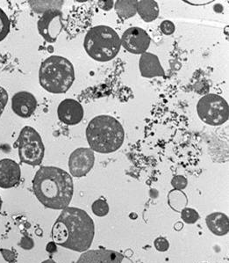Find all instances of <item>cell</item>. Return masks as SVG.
Listing matches in <instances>:
<instances>
[{"instance_id": "obj_22", "label": "cell", "mask_w": 229, "mask_h": 263, "mask_svg": "<svg viewBox=\"0 0 229 263\" xmlns=\"http://www.w3.org/2000/svg\"><path fill=\"white\" fill-rule=\"evenodd\" d=\"M11 28L9 18L6 15L2 8H0V43L6 39L8 35Z\"/></svg>"}, {"instance_id": "obj_17", "label": "cell", "mask_w": 229, "mask_h": 263, "mask_svg": "<svg viewBox=\"0 0 229 263\" xmlns=\"http://www.w3.org/2000/svg\"><path fill=\"white\" fill-rule=\"evenodd\" d=\"M137 12L144 22H153L159 15L158 4L154 0L137 1Z\"/></svg>"}, {"instance_id": "obj_33", "label": "cell", "mask_w": 229, "mask_h": 263, "mask_svg": "<svg viewBox=\"0 0 229 263\" xmlns=\"http://www.w3.org/2000/svg\"><path fill=\"white\" fill-rule=\"evenodd\" d=\"M203 263H206V262H203Z\"/></svg>"}, {"instance_id": "obj_11", "label": "cell", "mask_w": 229, "mask_h": 263, "mask_svg": "<svg viewBox=\"0 0 229 263\" xmlns=\"http://www.w3.org/2000/svg\"><path fill=\"white\" fill-rule=\"evenodd\" d=\"M85 111L79 101L65 99L57 107V116L61 123L66 125H76L81 123Z\"/></svg>"}, {"instance_id": "obj_1", "label": "cell", "mask_w": 229, "mask_h": 263, "mask_svg": "<svg viewBox=\"0 0 229 263\" xmlns=\"http://www.w3.org/2000/svg\"><path fill=\"white\" fill-rule=\"evenodd\" d=\"M94 235V222L81 209L67 207L61 210L53 226L52 239L55 245L82 254L92 247Z\"/></svg>"}, {"instance_id": "obj_19", "label": "cell", "mask_w": 229, "mask_h": 263, "mask_svg": "<svg viewBox=\"0 0 229 263\" xmlns=\"http://www.w3.org/2000/svg\"><path fill=\"white\" fill-rule=\"evenodd\" d=\"M168 203L173 211L181 212L183 209L186 208L188 204V198L186 195L182 190H173L170 191L168 195Z\"/></svg>"}, {"instance_id": "obj_2", "label": "cell", "mask_w": 229, "mask_h": 263, "mask_svg": "<svg viewBox=\"0 0 229 263\" xmlns=\"http://www.w3.org/2000/svg\"><path fill=\"white\" fill-rule=\"evenodd\" d=\"M33 190L38 201L46 208L64 210L73 197V180L59 167L41 166L34 175Z\"/></svg>"}, {"instance_id": "obj_5", "label": "cell", "mask_w": 229, "mask_h": 263, "mask_svg": "<svg viewBox=\"0 0 229 263\" xmlns=\"http://www.w3.org/2000/svg\"><path fill=\"white\" fill-rule=\"evenodd\" d=\"M84 48L95 61L109 62L119 54L121 43L116 31L108 26H96L87 32Z\"/></svg>"}, {"instance_id": "obj_4", "label": "cell", "mask_w": 229, "mask_h": 263, "mask_svg": "<svg viewBox=\"0 0 229 263\" xmlns=\"http://www.w3.org/2000/svg\"><path fill=\"white\" fill-rule=\"evenodd\" d=\"M75 80V70L70 60L60 55L45 59L39 70L40 85L47 92L60 95L69 91Z\"/></svg>"}, {"instance_id": "obj_20", "label": "cell", "mask_w": 229, "mask_h": 263, "mask_svg": "<svg viewBox=\"0 0 229 263\" xmlns=\"http://www.w3.org/2000/svg\"><path fill=\"white\" fill-rule=\"evenodd\" d=\"M29 6L34 12L37 13H44V12L52 11V10H61V6H64L65 1L63 0H54V1H28Z\"/></svg>"}, {"instance_id": "obj_27", "label": "cell", "mask_w": 229, "mask_h": 263, "mask_svg": "<svg viewBox=\"0 0 229 263\" xmlns=\"http://www.w3.org/2000/svg\"><path fill=\"white\" fill-rule=\"evenodd\" d=\"M160 29L162 31V34L171 35L176 30V27H175L174 23L171 21H163L160 25Z\"/></svg>"}, {"instance_id": "obj_21", "label": "cell", "mask_w": 229, "mask_h": 263, "mask_svg": "<svg viewBox=\"0 0 229 263\" xmlns=\"http://www.w3.org/2000/svg\"><path fill=\"white\" fill-rule=\"evenodd\" d=\"M92 211L97 217H106L109 213V205L106 200L98 199L92 203Z\"/></svg>"}, {"instance_id": "obj_26", "label": "cell", "mask_w": 229, "mask_h": 263, "mask_svg": "<svg viewBox=\"0 0 229 263\" xmlns=\"http://www.w3.org/2000/svg\"><path fill=\"white\" fill-rule=\"evenodd\" d=\"M154 246L156 250L159 252H166L170 248V242L168 239L163 237H158L155 239Z\"/></svg>"}, {"instance_id": "obj_10", "label": "cell", "mask_w": 229, "mask_h": 263, "mask_svg": "<svg viewBox=\"0 0 229 263\" xmlns=\"http://www.w3.org/2000/svg\"><path fill=\"white\" fill-rule=\"evenodd\" d=\"M95 163L94 152L91 148H77L69 159V170L74 177L81 178L88 175Z\"/></svg>"}, {"instance_id": "obj_15", "label": "cell", "mask_w": 229, "mask_h": 263, "mask_svg": "<svg viewBox=\"0 0 229 263\" xmlns=\"http://www.w3.org/2000/svg\"><path fill=\"white\" fill-rule=\"evenodd\" d=\"M139 69L141 76L147 79L166 76L158 57L152 53L145 52L141 55Z\"/></svg>"}, {"instance_id": "obj_12", "label": "cell", "mask_w": 229, "mask_h": 263, "mask_svg": "<svg viewBox=\"0 0 229 263\" xmlns=\"http://www.w3.org/2000/svg\"><path fill=\"white\" fill-rule=\"evenodd\" d=\"M22 178V170L18 163L10 159L0 160V187L12 189L16 187Z\"/></svg>"}, {"instance_id": "obj_29", "label": "cell", "mask_w": 229, "mask_h": 263, "mask_svg": "<svg viewBox=\"0 0 229 263\" xmlns=\"http://www.w3.org/2000/svg\"><path fill=\"white\" fill-rule=\"evenodd\" d=\"M7 101H8V93L6 92V89L0 86V117L5 110Z\"/></svg>"}, {"instance_id": "obj_28", "label": "cell", "mask_w": 229, "mask_h": 263, "mask_svg": "<svg viewBox=\"0 0 229 263\" xmlns=\"http://www.w3.org/2000/svg\"><path fill=\"white\" fill-rule=\"evenodd\" d=\"M18 246L24 250H31L34 247V239L28 235H23L20 241L18 242Z\"/></svg>"}, {"instance_id": "obj_32", "label": "cell", "mask_w": 229, "mask_h": 263, "mask_svg": "<svg viewBox=\"0 0 229 263\" xmlns=\"http://www.w3.org/2000/svg\"><path fill=\"white\" fill-rule=\"evenodd\" d=\"M2 204H3V201H2V198L0 196V211H1V208H2Z\"/></svg>"}, {"instance_id": "obj_16", "label": "cell", "mask_w": 229, "mask_h": 263, "mask_svg": "<svg viewBox=\"0 0 229 263\" xmlns=\"http://www.w3.org/2000/svg\"><path fill=\"white\" fill-rule=\"evenodd\" d=\"M208 229L216 236H225L229 232V219L227 215L222 212H214L205 218Z\"/></svg>"}, {"instance_id": "obj_9", "label": "cell", "mask_w": 229, "mask_h": 263, "mask_svg": "<svg viewBox=\"0 0 229 263\" xmlns=\"http://www.w3.org/2000/svg\"><path fill=\"white\" fill-rule=\"evenodd\" d=\"M151 38L146 31L138 27H132L123 33L120 38L121 46L129 52L142 55L150 48Z\"/></svg>"}, {"instance_id": "obj_25", "label": "cell", "mask_w": 229, "mask_h": 263, "mask_svg": "<svg viewBox=\"0 0 229 263\" xmlns=\"http://www.w3.org/2000/svg\"><path fill=\"white\" fill-rule=\"evenodd\" d=\"M0 254L7 263H16L18 259V254L15 250H11V249H6V248H1L0 249Z\"/></svg>"}, {"instance_id": "obj_3", "label": "cell", "mask_w": 229, "mask_h": 263, "mask_svg": "<svg viewBox=\"0 0 229 263\" xmlns=\"http://www.w3.org/2000/svg\"><path fill=\"white\" fill-rule=\"evenodd\" d=\"M86 138L93 152L102 154L115 153L122 146L125 132L119 121L107 115L94 117L86 129Z\"/></svg>"}, {"instance_id": "obj_13", "label": "cell", "mask_w": 229, "mask_h": 263, "mask_svg": "<svg viewBox=\"0 0 229 263\" xmlns=\"http://www.w3.org/2000/svg\"><path fill=\"white\" fill-rule=\"evenodd\" d=\"M36 99L31 92L22 91L12 96V111L18 117L28 118L36 110Z\"/></svg>"}, {"instance_id": "obj_23", "label": "cell", "mask_w": 229, "mask_h": 263, "mask_svg": "<svg viewBox=\"0 0 229 263\" xmlns=\"http://www.w3.org/2000/svg\"><path fill=\"white\" fill-rule=\"evenodd\" d=\"M181 218L183 222L188 224H193L197 223L199 219V214L198 211L192 208H184L181 211Z\"/></svg>"}, {"instance_id": "obj_18", "label": "cell", "mask_w": 229, "mask_h": 263, "mask_svg": "<svg viewBox=\"0 0 229 263\" xmlns=\"http://www.w3.org/2000/svg\"><path fill=\"white\" fill-rule=\"evenodd\" d=\"M114 8L119 17L130 18L137 13V1L136 0H118L114 4Z\"/></svg>"}, {"instance_id": "obj_8", "label": "cell", "mask_w": 229, "mask_h": 263, "mask_svg": "<svg viewBox=\"0 0 229 263\" xmlns=\"http://www.w3.org/2000/svg\"><path fill=\"white\" fill-rule=\"evenodd\" d=\"M37 27L39 34L44 40L49 43H55L65 28L63 22V12L59 10L44 12L39 18Z\"/></svg>"}, {"instance_id": "obj_6", "label": "cell", "mask_w": 229, "mask_h": 263, "mask_svg": "<svg viewBox=\"0 0 229 263\" xmlns=\"http://www.w3.org/2000/svg\"><path fill=\"white\" fill-rule=\"evenodd\" d=\"M20 162L36 166L43 162L45 147L40 134L30 126H26L18 135L17 140Z\"/></svg>"}, {"instance_id": "obj_7", "label": "cell", "mask_w": 229, "mask_h": 263, "mask_svg": "<svg viewBox=\"0 0 229 263\" xmlns=\"http://www.w3.org/2000/svg\"><path fill=\"white\" fill-rule=\"evenodd\" d=\"M197 113L205 124L222 125L228 120V104L220 95L209 93L199 100L197 104Z\"/></svg>"}, {"instance_id": "obj_30", "label": "cell", "mask_w": 229, "mask_h": 263, "mask_svg": "<svg viewBox=\"0 0 229 263\" xmlns=\"http://www.w3.org/2000/svg\"><path fill=\"white\" fill-rule=\"evenodd\" d=\"M98 6L103 11H110L114 6V1L106 0V1H98Z\"/></svg>"}, {"instance_id": "obj_24", "label": "cell", "mask_w": 229, "mask_h": 263, "mask_svg": "<svg viewBox=\"0 0 229 263\" xmlns=\"http://www.w3.org/2000/svg\"><path fill=\"white\" fill-rule=\"evenodd\" d=\"M171 185L174 190H182L183 191L188 185L186 178L183 175H176L171 180Z\"/></svg>"}, {"instance_id": "obj_31", "label": "cell", "mask_w": 229, "mask_h": 263, "mask_svg": "<svg viewBox=\"0 0 229 263\" xmlns=\"http://www.w3.org/2000/svg\"><path fill=\"white\" fill-rule=\"evenodd\" d=\"M41 263H56L55 260H51V259H49V260H44Z\"/></svg>"}, {"instance_id": "obj_14", "label": "cell", "mask_w": 229, "mask_h": 263, "mask_svg": "<svg viewBox=\"0 0 229 263\" xmlns=\"http://www.w3.org/2000/svg\"><path fill=\"white\" fill-rule=\"evenodd\" d=\"M124 255L110 249L88 250L81 254L76 263H122Z\"/></svg>"}]
</instances>
